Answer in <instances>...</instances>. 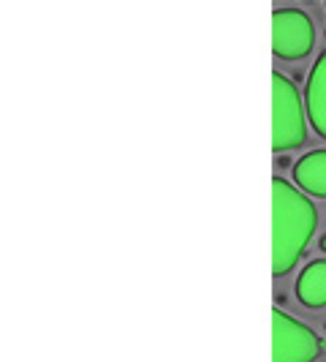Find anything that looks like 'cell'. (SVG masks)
Instances as JSON below:
<instances>
[{"label": "cell", "instance_id": "6da1fadb", "mask_svg": "<svg viewBox=\"0 0 326 362\" xmlns=\"http://www.w3.org/2000/svg\"><path fill=\"white\" fill-rule=\"evenodd\" d=\"M272 210H274L272 275L283 278L308 251L318 216H315L313 202L283 177H272Z\"/></svg>", "mask_w": 326, "mask_h": 362}, {"label": "cell", "instance_id": "3957f363", "mask_svg": "<svg viewBox=\"0 0 326 362\" xmlns=\"http://www.w3.org/2000/svg\"><path fill=\"white\" fill-rule=\"evenodd\" d=\"M272 338H274L272 362H313L321 354V338L283 308H272Z\"/></svg>", "mask_w": 326, "mask_h": 362}, {"label": "cell", "instance_id": "7a4b0ae2", "mask_svg": "<svg viewBox=\"0 0 326 362\" xmlns=\"http://www.w3.org/2000/svg\"><path fill=\"white\" fill-rule=\"evenodd\" d=\"M272 112H274V131H272V150L286 153L294 147H302L308 139L305 128V107L299 90L294 88L289 76L280 71L272 74Z\"/></svg>", "mask_w": 326, "mask_h": 362}, {"label": "cell", "instance_id": "277c9868", "mask_svg": "<svg viewBox=\"0 0 326 362\" xmlns=\"http://www.w3.org/2000/svg\"><path fill=\"white\" fill-rule=\"evenodd\" d=\"M315 28L299 8H277L272 14V52L280 60H302L313 52Z\"/></svg>", "mask_w": 326, "mask_h": 362}, {"label": "cell", "instance_id": "52a82bcc", "mask_svg": "<svg viewBox=\"0 0 326 362\" xmlns=\"http://www.w3.org/2000/svg\"><path fill=\"white\" fill-rule=\"evenodd\" d=\"M296 300L305 308H324L326 305V259H315L299 272Z\"/></svg>", "mask_w": 326, "mask_h": 362}, {"label": "cell", "instance_id": "5b68a950", "mask_svg": "<svg viewBox=\"0 0 326 362\" xmlns=\"http://www.w3.org/2000/svg\"><path fill=\"white\" fill-rule=\"evenodd\" d=\"M305 109H308V117L313 128L326 139V52L318 54L315 66L308 74Z\"/></svg>", "mask_w": 326, "mask_h": 362}, {"label": "cell", "instance_id": "8992f818", "mask_svg": "<svg viewBox=\"0 0 326 362\" xmlns=\"http://www.w3.org/2000/svg\"><path fill=\"white\" fill-rule=\"evenodd\" d=\"M294 182L310 194L326 199V150H315L294 163Z\"/></svg>", "mask_w": 326, "mask_h": 362}, {"label": "cell", "instance_id": "ba28073f", "mask_svg": "<svg viewBox=\"0 0 326 362\" xmlns=\"http://www.w3.org/2000/svg\"><path fill=\"white\" fill-rule=\"evenodd\" d=\"M321 251H324V254H326V235L321 237Z\"/></svg>", "mask_w": 326, "mask_h": 362}]
</instances>
